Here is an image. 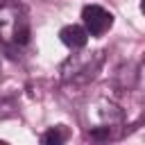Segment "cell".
<instances>
[{"label":"cell","instance_id":"1","mask_svg":"<svg viewBox=\"0 0 145 145\" xmlns=\"http://www.w3.org/2000/svg\"><path fill=\"white\" fill-rule=\"evenodd\" d=\"M29 43V20L16 2L0 5V45L7 50L25 48Z\"/></svg>","mask_w":145,"mask_h":145},{"label":"cell","instance_id":"2","mask_svg":"<svg viewBox=\"0 0 145 145\" xmlns=\"http://www.w3.org/2000/svg\"><path fill=\"white\" fill-rule=\"evenodd\" d=\"M102 66V52H82L72 54L70 59L63 61L61 66V77L63 82H88L95 77L97 68Z\"/></svg>","mask_w":145,"mask_h":145},{"label":"cell","instance_id":"3","mask_svg":"<svg viewBox=\"0 0 145 145\" xmlns=\"http://www.w3.org/2000/svg\"><path fill=\"white\" fill-rule=\"evenodd\" d=\"M88 113H93V118L97 120V125L88 127V134L93 138H111V129L122 122V111L109 100H97L93 109H88Z\"/></svg>","mask_w":145,"mask_h":145},{"label":"cell","instance_id":"4","mask_svg":"<svg viewBox=\"0 0 145 145\" xmlns=\"http://www.w3.org/2000/svg\"><path fill=\"white\" fill-rule=\"evenodd\" d=\"M82 20H84V27L91 36H102L104 32L111 29L113 25V16L111 11H106L104 7L100 5H86L82 9Z\"/></svg>","mask_w":145,"mask_h":145},{"label":"cell","instance_id":"5","mask_svg":"<svg viewBox=\"0 0 145 145\" xmlns=\"http://www.w3.org/2000/svg\"><path fill=\"white\" fill-rule=\"evenodd\" d=\"M59 39H61V43H63L66 48H70V50H79V48L86 45V41H88V32H86V27H79V25H66V27H61Z\"/></svg>","mask_w":145,"mask_h":145},{"label":"cell","instance_id":"6","mask_svg":"<svg viewBox=\"0 0 145 145\" xmlns=\"http://www.w3.org/2000/svg\"><path fill=\"white\" fill-rule=\"evenodd\" d=\"M66 138H68V129H66L63 125H59V127L48 129V131L41 136V143H45V145H59V143H63Z\"/></svg>","mask_w":145,"mask_h":145},{"label":"cell","instance_id":"7","mask_svg":"<svg viewBox=\"0 0 145 145\" xmlns=\"http://www.w3.org/2000/svg\"><path fill=\"white\" fill-rule=\"evenodd\" d=\"M140 11L145 14V0H140Z\"/></svg>","mask_w":145,"mask_h":145},{"label":"cell","instance_id":"8","mask_svg":"<svg viewBox=\"0 0 145 145\" xmlns=\"http://www.w3.org/2000/svg\"><path fill=\"white\" fill-rule=\"evenodd\" d=\"M0 70H2V66H0Z\"/></svg>","mask_w":145,"mask_h":145}]
</instances>
